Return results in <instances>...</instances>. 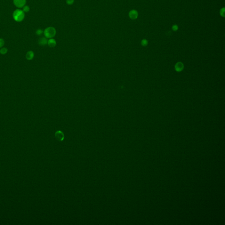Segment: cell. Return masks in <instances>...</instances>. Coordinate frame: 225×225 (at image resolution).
<instances>
[{"instance_id":"6da1fadb","label":"cell","mask_w":225,"mask_h":225,"mask_svg":"<svg viewBox=\"0 0 225 225\" xmlns=\"http://www.w3.org/2000/svg\"><path fill=\"white\" fill-rule=\"evenodd\" d=\"M13 18L16 22H22L24 19L25 12L21 9H16L13 13Z\"/></svg>"},{"instance_id":"7a4b0ae2","label":"cell","mask_w":225,"mask_h":225,"mask_svg":"<svg viewBox=\"0 0 225 225\" xmlns=\"http://www.w3.org/2000/svg\"><path fill=\"white\" fill-rule=\"evenodd\" d=\"M56 30L54 27H52L46 28L44 31V34L47 38H52L56 35Z\"/></svg>"},{"instance_id":"3957f363","label":"cell","mask_w":225,"mask_h":225,"mask_svg":"<svg viewBox=\"0 0 225 225\" xmlns=\"http://www.w3.org/2000/svg\"><path fill=\"white\" fill-rule=\"evenodd\" d=\"M14 5L18 8H23L26 3V0H13Z\"/></svg>"},{"instance_id":"277c9868","label":"cell","mask_w":225,"mask_h":225,"mask_svg":"<svg viewBox=\"0 0 225 225\" xmlns=\"http://www.w3.org/2000/svg\"><path fill=\"white\" fill-rule=\"evenodd\" d=\"M128 16L131 19H136L138 17V12L136 10H132L129 11Z\"/></svg>"},{"instance_id":"5b68a950","label":"cell","mask_w":225,"mask_h":225,"mask_svg":"<svg viewBox=\"0 0 225 225\" xmlns=\"http://www.w3.org/2000/svg\"><path fill=\"white\" fill-rule=\"evenodd\" d=\"M55 136L57 140L59 141H62L64 138V134L61 131H57L55 133Z\"/></svg>"},{"instance_id":"8992f818","label":"cell","mask_w":225,"mask_h":225,"mask_svg":"<svg viewBox=\"0 0 225 225\" xmlns=\"http://www.w3.org/2000/svg\"><path fill=\"white\" fill-rule=\"evenodd\" d=\"M48 40L45 37H42L39 39L38 44L41 46H45L48 44Z\"/></svg>"},{"instance_id":"52a82bcc","label":"cell","mask_w":225,"mask_h":225,"mask_svg":"<svg viewBox=\"0 0 225 225\" xmlns=\"http://www.w3.org/2000/svg\"><path fill=\"white\" fill-rule=\"evenodd\" d=\"M56 41L53 38H50L48 41L47 44L50 48H54L56 45Z\"/></svg>"},{"instance_id":"ba28073f","label":"cell","mask_w":225,"mask_h":225,"mask_svg":"<svg viewBox=\"0 0 225 225\" xmlns=\"http://www.w3.org/2000/svg\"><path fill=\"white\" fill-rule=\"evenodd\" d=\"M34 57V53L32 51H30L27 52L26 55V58L28 60H33Z\"/></svg>"},{"instance_id":"9c48e42d","label":"cell","mask_w":225,"mask_h":225,"mask_svg":"<svg viewBox=\"0 0 225 225\" xmlns=\"http://www.w3.org/2000/svg\"><path fill=\"white\" fill-rule=\"evenodd\" d=\"M183 68V65L181 62L178 63L176 66V69L178 71H182Z\"/></svg>"},{"instance_id":"30bf717a","label":"cell","mask_w":225,"mask_h":225,"mask_svg":"<svg viewBox=\"0 0 225 225\" xmlns=\"http://www.w3.org/2000/svg\"><path fill=\"white\" fill-rule=\"evenodd\" d=\"M8 50L6 48H1L0 50V53L2 55H5L7 53Z\"/></svg>"},{"instance_id":"8fae6325","label":"cell","mask_w":225,"mask_h":225,"mask_svg":"<svg viewBox=\"0 0 225 225\" xmlns=\"http://www.w3.org/2000/svg\"><path fill=\"white\" fill-rule=\"evenodd\" d=\"M30 10V7L28 6L25 5L23 8H22V11H23L24 12H28Z\"/></svg>"},{"instance_id":"7c38bea8","label":"cell","mask_w":225,"mask_h":225,"mask_svg":"<svg viewBox=\"0 0 225 225\" xmlns=\"http://www.w3.org/2000/svg\"><path fill=\"white\" fill-rule=\"evenodd\" d=\"M44 31L41 30V29H39L38 30H37L36 31V33L37 35L40 36L43 33Z\"/></svg>"},{"instance_id":"4fadbf2b","label":"cell","mask_w":225,"mask_h":225,"mask_svg":"<svg viewBox=\"0 0 225 225\" xmlns=\"http://www.w3.org/2000/svg\"><path fill=\"white\" fill-rule=\"evenodd\" d=\"M74 2V0H66V3L69 5H73Z\"/></svg>"},{"instance_id":"5bb4252c","label":"cell","mask_w":225,"mask_h":225,"mask_svg":"<svg viewBox=\"0 0 225 225\" xmlns=\"http://www.w3.org/2000/svg\"><path fill=\"white\" fill-rule=\"evenodd\" d=\"M5 44V41L2 38H0V48H2Z\"/></svg>"},{"instance_id":"9a60e30c","label":"cell","mask_w":225,"mask_h":225,"mask_svg":"<svg viewBox=\"0 0 225 225\" xmlns=\"http://www.w3.org/2000/svg\"><path fill=\"white\" fill-rule=\"evenodd\" d=\"M220 13L221 16L223 17L225 16V8H223L222 9H221L220 11Z\"/></svg>"},{"instance_id":"2e32d148","label":"cell","mask_w":225,"mask_h":225,"mask_svg":"<svg viewBox=\"0 0 225 225\" xmlns=\"http://www.w3.org/2000/svg\"><path fill=\"white\" fill-rule=\"evenodd\" d=\"M141 44L143 46H146L148 44V42L146 40H143L141 42Z\"/></svg>"},{"instance_id":"e0dca14e","label":"cell","mask_w":225,"mask_h":225,"mask_svg":"<svg viewBox=\"0 0 225 225\" xmlns=\"http://www.w3.org/2000/svg\"><path fill=\"white\" fill-rule=\"evenodd\" d=\"M172 30H174V31H176L178 29V27L177 25H174L173 26H172Z\"/></svg>"}]
</instances>
